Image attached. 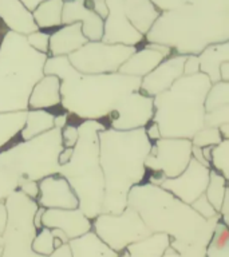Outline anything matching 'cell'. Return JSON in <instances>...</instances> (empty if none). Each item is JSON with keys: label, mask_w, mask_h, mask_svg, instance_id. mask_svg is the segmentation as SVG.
Listing matches in <instances>:
<instances>
[{"label": "cell", "mask_w": 229, "mask_h": 257, "mask_svg": "<svg viewBox=\"0 0 229 257\" xmlns=\"http://www.w3.org/2000/svg\"><path fill=\"white\" fill-rule=\"evenodd\" d=\"M173 54L172 48L157 43H144V47L137 48L134 54L125 60L118 70L120 74L136 78H144L152 72L158 64Z\"/></svg>", "instance_id": "18"}, {"label": "cell", "mask_w": 229, "mask_h": 257, "mask_svg": "<svg viewBox=\"0 0 229 257\" xmlns=\"http://www.w3.org/2000/svg\"><path fill=\"white\" fill-rule=\"evenodd\" d=\"M72 156V148H63V150L60 152L59 157H58V162H59V166L60 165H64L67 164L70 158Z\"/></svg>", "instance_id": "54"}, {"label": "cell", "mask_w": 229, "mask_h": 257, "mask_svg": "<svg viewBox=\"0 0 229 257\" xmlns=\"http://www.w3.org/2000/svg\"><path fill=\"white\" fill-rule=\"evenodd\" d=\"M200 63V72L208 76L210 83L220 82V66L229 62V40L222 43H213L205 47L197 55Z\"/></svg>", "instance_id": "25"}, {"label": "cell", "mask_w": 229, "mask_h": 257, "mask_svg": "<svg viewBox=\"0 0 229 257\" xmlns=\"http://www.w3.org/2000/svg\"><path fill=\"white\" fill-rule=\"evenodd\" d=\"M19 180V174L0 158V201H4L10 194L18 190Z\"/></svg>", "instance_id": "35"}, {"label": "cell", "mask_w": 229, "mask_h": 257, "mask_svg": "<svg viewBox=\"0 0 229 257\" xmlns=\"http://www.w3.org/2000/svg\"><path fill=\"white\" fill-rule=\"evenodd\" d=\"M91 230L117 253H122L128 245L152 234L140 214L129 205L120 214H98L91 221Z\"/></svg>", "instance_id": "11"}, {"label": "cell", "mask_w": 229, "mask_h": 257, "mask_svg": "<svg viewBox=\"0 0 229 257\" xmlns=\"http://www.w3.org/2000/svg\"><path fill=\"white\" fill-rule=\"evenodd\" d=\"M63 0H44L36 6L32 11V18L35 20L39 30H51L59 28L62 23V11H63Z\"/></svg>", "instance_id": "29"}, {"label": "cell", "mask_w": 229, "mask_h": 257, "mask_svg": "<svg viewBox=\"0 0 229 257\" xmlns=\"http://www.w3.org/2000/svg\"><path fill=\"white\" fill-rule=\"evenodd\" d=\"M190 206H192L201 217H204L206 220L213 218V217H216L217 214H218V213L214 210V208H213L212 205H210L208 198L205 197V194H201L196 201H193L192 204H190Z\"/></svg>", "instance_id": "42"}, {"label": "cell", "mask_w": 229, "mask_h": 257, "mask_svg": "<svg viewBox=\"0 0 229 257\" xmlns=\"http://www.w3.org/2000/svg\"><path fill=\"white\" fill-rule=\"evenodd\" d=\"M170 246L176 249L180 257H206L205 256V249L206 246L198 244H186L181 241L170 240Z\"/></svg>", "instance_id": "38"}, {"label": "cell", "mask_w": 229, "mask_h": 257, "mask_svg": "<svg viewBox=\"0 0 229 257\" xmlns=\"http://www.w3.org/2000/svg\"><path fill=\"white\" fill-rule=\"evenodd\" d=\"M228 189V180L222 174L210 169L208 186L205 189L204 194L217 213L220 212L221 204H222L225 193Z\"/></svg>", "instance_id": "32"}, {"label": "cell", "mask_w": 229, "mask_h": 257, "mask_svg": "<svg viewBox=\"0 0 229 257\" xmlns=\"http://www.w3.org/2000/svg\"><path fill=\"white\" fill-rule=\"evenodd\" d=\"M229 106V82H216L212 83L206 92L204 100L205 112L213 111L217 108Z\"/></svg>", "instance_id": "33"}, {"label": "cell", "mask_w": 229, "mask_h": 257, "mask_svg": "<svg viewBox=\"0 0 229 257\" xmlns=\"http://www.w3.org/2000/svg\"><path fill=\"white\" fill-rule=\"evenodd\" d=\"M20 2H22V3H23L24 6H26V7L32 12L36 8V6L42 3V2H44V0H20Z\"/></svg>", "instance_id": "57"}, {"label": "cell", "mask_w": 229, "mask_h": 257, "mask_svg": "<svg viewBox=\"0 0 229 257\" xmlns=\"http://www.w3.org/2000/svg\"><path fill=\"white\" fill-rule=\"evenodd\" d=\"M68 246L72 257H120V253L108 248L92 230L70 240Z\"/></svg>", "instance_id": "26"}, {"label": "cell", "mask_w": 229, "mask_h": 257, "mask_svg": "<svg viewBox=\"0 0 229 257\" xmlns=\"http://www.w3.org/2000/svg\"><path fill=\"white\" fill-rule=\"evenodd\" d=\"M54 236H52L51 229L42 228L36 232V236L32 241V250L40 256H50L54 252Z\"/></svg>", "instance_id": "36"}, {"label": "cell", "mask_w": 229, "mask_h": 257, "mask_svg": "<svg viewBox=\"0 0 229 257\" xmlns=\"http://www.w3.org/2000/svg\"><path fill=\"white\" fill-rule=\"evenodd\" d=\"M47 55L28 44L26 36L8 31L0 42V112L28 110V98L44 75Z\"/></svg>", "instance_id": "7"}, {"label": "cell", "mask_w": 229, "mask_h": 257, "mask_svg": "<svg viewBox=\"0 0 229 257\" xmlns=\"http://www.w3.org/2000/svg\"><path fill=\"white\" fill-rule=\"evenodd\" d=\"M28 44L38 52L46 54L48 56V44H50V34L42 30H38L35 32H31L26 36Z\"/></svg>", "instance_id": "39"}, {"label": "cell", "mask_w": 229, "mask_h": 257, "mask_svg": "<svg viewBox=\"0 0 229 257\" xmlns=\"http://www.w3.org/2000/svg\"><path fill=\"white\" fill-rule=\"evenodd\" d=\"M220 220L224 222L225 225H229V189L225 193L224 200H222V204H221L220 208Z\"/></svg>", "instance_id": "47"}, {"label": "cell", "mask_w": 229, "mask_h": 257, "mask_svg": "<svg viewBox=\"0 0 229 257\" xmlns=\"http://www.w3.org/2000/svg\"><path fill=\"white\" fill-rule=\"evenodd\" d=\"M62 150L60 128L54 127L31 140L15 141L0 152V158L6 161L20 178L39 182L44 177L58 173V157Z\"/></svg>", "instance_id": "8"}, {"label": "cell", "mask_w": 229, "mask_h": 257, "mask_svg": "<svg viewBox=\"0 0 229 257\" xmlns=\"http://www.w3.org/2000/svg\"><path fill=\"white\" fill-rule=\"evenodd\" d=\"M192 142L186 138H160L152 142V150L145 160L146 182L158 185L165 178H174L184 172L192 160Z\"/></svg>", "instance_id": "10"}, {"label": "cell", "mask_w": 229, "mask_h": 257, "mask_svg": "<svg viewBox=\"0 0 229 257\" xmlns=\"http://www.w3.org/2000/svg\"><path fill=\"white\" fill-rule=\"evenodd\" d=\"M99 164L104 180L102 213L120 214L128 206L133 186L148 176L145 160L152 150V141L144 128L120 132L106 127L98 133Z\"/></svg>", "instance_id": "2"}, {"label": "cell", "mask_w": 229, "mask_h": 257, "mask_svg": "<svg viewBox=\"0 0 229 257\" xmlns=\"http://www.w3.org/2000/svg\"><path fill=\"white\" fill-rule=\"evenodd\" d=\"M80 120H68V123L60 130V136H62V145L63 148H74L79 137V132H78V124Z\"/></svg>", "instance_id": "41"}, {"label": "cell", "mask_w": 229, "mask_h": 257, "mask_svg": "<svg viewBox=\"0 0 229 257\" xmlns=\"http://www.w3.org/2000/svg\"><path fill=\"white\" fill-rule=\"evenodd\" d=\"M222 141L220 132L217 127H208L205 126L190 138L193 146L198 148H206V146H216Z\"/></svg>", "instance_id": "37"}, {"label": "cell", "mask_w": 229, "mask_h": 257, "mask_svg": "<svg viewBox=\"0 0 229 257\" xmlns=\"http://www.w3.org/2000/svg\"><path fill=\"white\" fill-rule=\"evenodd\" d=\"M192 158L193 160H196L197 162H200L201 165H204V166H208L210 168V165L205 161L204 156H202V148H198V146H192Z\"/></svg>", "instance_id": "51"}, {"label": "cell", "mask_w": 229, "mask_h": 257, "mask_svg": "<svg viewBox=\"0 0 229 257\" xmlns=\"http://www.w3.org/2000/svg\"><path fill=\"white\" fill-rule=\"evenodd\" d=\"M47 257H72L71 249H70L68 244H62L60 246L54 249V252Z\"/></svg>", "instance_id": "50"}, {"label": "cell", "mask_w": 229, "mask_h": 257, "mask_svg": "<svg viewBox=\"0 0 229 257\" xmlns=\"http://www.w3.org/2000/svg\"><path fill=\"white\" fill-rule=\"evenodd\" d=\"M63 2H70V0H63Z\"/></svg>", "instance_id": "62"}, {"label": "cell", "mask_w": 229, "mask_h": 257, "mask_svg": "<svg viewBox=\"0 0 229 257\" xmlns=\"http://www.w3.org/2000/svg\"><path fill=\"white\" fill-rule=\"evenodd\" d=\"M0 202H2V201H0Z\"/></svg>", "instance_id": "63"}, {"label": "cell", "mask_w": 229, "mask_h": 257, "mask_svg": "<svg viewBox=\"0 0 229 257\" xmlns=\"http://www.w3.org/2000/svg\"><path fill=\"white\" fill-rule=\"evenodd\" d=\"M154 7L161 12L170 11V10H174V8L180 7L181 4L184 3L185 0H150Z\"/></svg>", "instance_id": "45"}, {"label": "cell", "mask_w": 229, "mask_h": 257, "mask_svg": "<svg viewBox=\"0 0 229 257\" xmlns=\"http://www.w3.org/2000/svg\"><path fill=\"white\" fill-rule=\"evenodd\" d=\"M134 46L87 42L68 55L72 67L82 74H112L118 72L129 56L137 51Z\"/></svg>", "instance_id": "12"}, {"label": "cell", "mask_w": 229, "mask_h": 257, "mask_svg": "<svg viewBox=\"0 0 229 257\" xmlns=\"http://www.w3.org/2000/svg\"><path fill=\"white\" fill-rule=\"evenodd\" d=\"M44 210H46V208L38 205V209H36L35 214H34V225H35L36 230H39V229L43 228V225H42V216H43Z\"/></svg>", "instance_id": "53"}, {"label": "cell", "mask_w": 229, "mask_h": 257, "mask_svg": "<svg viewBox=\"0 0 229 257\" xmlns=\"http://www.w3.org/2000/svg\"><path fill=\"white\" fill-rule=\"evenodd\" d=\"M0 20L8 31L24 36L39 30L32 12L20 0H0Z\"/></svg>", "instance_id": "21"}, {"label": "cell", "mask_w": 229, "mask_h": 257, "mask_svg": "<svg viewBox=\"0 0 229 257\" xmlns=\"http://www.w3.org/2000/svg\"><path fill=\"white\" fill-rule=\"evenodd\" d=\"M206 257H229V230L228 225H225L222 221H218L216 228L213 230V234L209 240L206 249H205Z\"/></svg>", "instance_id": "31"}, {"label": "cell", "mask_w": 229, "mask_h": 257, "mask_svg": "<svg viewBox=\"0 0 229 257\" xmlns=\"http://www.w3.org/2000/svg\"><path fill=\"white\" fill-rule=\"evenodd\" d=\"M51 233L52 236L56 237V238H59L63 244H68V237L66 236V233L63 232V230H60V229H51Z\"/></svg>", "instance_id": "56"}, {"label": "cell", "mask_w": 229, "mask_h": 257, "mask_svg": "<svg viewBox=\"0 0 229 257\" xmlns=\"http://www.w3.org/2000/svg\"><path fill=\"white\" fill-rule=\"evenodd\" d=\"M7 209V224L3 232L4 248L2 257H46L32 250V241L36 236L34 225L38 204L20 190L4 200Z\"/></svg>", "instance_id": "9"}, {"label": "cell", "mask_w": 229, "mask_h": 257, "mask_svg": "<svg viewBox=\"0 0 229 257\" xmlns=\"http://www.w3.org/2000/svg\"><path fill=\"white\" fill-rule=\"evenodd\" d=\"M170 245V237L165 233H152L142 240L128 245L120 257H162Z\"/></svg>", "instance_id": "27"}, {"label": "cell", "mask_w": 229, "mask_h": 257, "mask_svg": "<svg viewBox=\"0 0 229 257\" xmlns=\"http://www.w3.org/2000/svg\"><path fill=\"white\" fill-rule=\"evenodd\" d=\"M200 72V63L197 55H186L184 63V75H196Z\"/></svg>", "instance_id": "44"}, {"label": "cell", "mask_w": 229, "mask_h": 257, "mask_svg": "<svg viewBox=\"0 0 229 257\" xmlns=\"http://www.w3.org/2000/svg\"><path fill=\"white\" fill-rule=\"evenodd\" d=\"M141 78L112 74H82L75 68L60 79V108L79 120H103L129 92L140 90Z\"/></svg>", "instance_id": "4"}, {"label": "cell", "mask_w": 229, "mask_h": 257, "mask_svg": "<svg viewBox=\"0 0 229 257\" xmlns=\"http://www.w3.org/2000/svg\"><path fill=\"white\" fill-rule=\"evenodd\" d=\"M42 225L44 228L63 230L68 240L91 230V220L84 216L79 208L46 209L42 216Z\"/></svg>", "instance_id": "19"}, {"label": "cell", "mask_w": 229, "mask_h": 257, "mask_svg": "<svg viewBox=\"0 0 229 257\" xmlns=\"http://www.w3.org/2000/svg\"><path fill=\"white\" fill-rule=\"evenodd\" d=\"M60 79L55 75H43L32 88L28 98V108L52 110L60 107Z\"/></svg>", "instance_id": "23"}, {"label": "cell", "mask_w": 229, "mask_h": 257, "mask_svg": "<svg viewBox=\"0 0 229 257\" xmlns=\"http://www.w3.org/2000/svg\"><path fill=\"white\" fill-rule=\"evenodd\" d=\"M106 4L108 12L103 20V35L100 42L134 47L145 43V36L133 27L125 15L124 0H106Z\"/></svg>", "instance_id": "15"}, {"label": "cell", "mask_w": 229, "mask_h": 257, "mask_svg": "<svg viewBox=\"0 0 229 257\" xmlns=\"http://www.w3.org/2000/svg\"><path fill=\"white\" fill-rule=\"evenodd\" d=\"M212 83L205 74L182 75L166 91L153 96V122L162 138L190 140L204 124V100Z\"/></svg>", "instance_id": "5"}, {"label": "cell", "mask_w": 229, "mask_h": 257, "mask_svg": "<svg viewBox=\"0 0 229 257\" xmlns=\"http://www.w3.org/2000/svg\"><path fill=\"white\" fill-rule=\"evenodd\" d=\"M54 115L55 114L51 110H43V108L31 110V108H28L23 127L19 133V140H31L34 137L40 136V134L54 128Z\"/></svg>", "instance_id": "28"}, {"label": "cell", "mask_w": 229, "mask_h": 257, "mask_svg": "<svg viewBox=\"0 0 229 257\" xmlns=\"http://www.w3.org/2000/svg\"><path fill=\"white\" fill-rule=\"evenodd\" d=\"M128 205L140 214L150 232L165 233L170 240L186 244L206 246L220 221V214L206 220L189 204L146 181L130 189Z\"/></svg>", "instance_id": "3"}, {"label": "cell", "mask_w": 229, "mask_h": 257, "mask_svg": "<svg viewBox=\"0 0 229 257\" xmlns=\"http://www.w3.org/2000/svg\"><path fill=\"white\" fill-rule=\"evenodd\" d=\"M87 42V38L82 32V24L79 22L63 24L50 34L48 56H68Z\"/></svg>", "instance_id": "22"}, {"label": "cell", "mask_w": 229, "mask_h": 257, "mask_svg": "<svg viewBox=\"0 0 229 257\" xmlns=\"http://www.w3.org/2000/svg\"><path fill=\"white\" fill-rule=\"evenodd\" d=\"M220 79L222 82H229V62H224L220 66Z\"/></svg>", "instance_id": "55"}, {"label": "cell", "mask_w": 229, "mask_h": 257, "mask_svg": "<svg viewBox=\"0 0 229 257\" xmlns=\"http://www.w3.org/2000/svg\"><path fill=\"white\" fill-rule=\"evenodd\" d=\"M79 22L82 32L88 42H98L103 35V19L98 16L91 8L87 7L86 0L64 2L62 11V23L71 24Z\"/></svg>", "instance_id": "20"}, {"label": "cell", "mask_w": 229, "mask_h": 257, "mask_svg": "<svg viewBox=\"0 0 229 257\" xmlns=\"http://www.w3.org/2000/svg\"><path fill=\"white\" fill-rule=\"evenodd\" d=\"M209 173L210 168L192 158L184 172L174 178H165L160 186L182 202L190 205L205 193L209 182Z\"/></svg>", "instance_id": "14"}, {"label": "cell", "mask_w": 229, "mask_h": 257, "mask_svg": "<svg viewBox=\"0 0 229 257\" xmlns=\"http://www.w3.org/2000/svg\"><path fill=\"white\" fill-rule=\"evenodd\" d=\"M210 169L222 174L229 181V140H222L212 148Z\"/></svg>", "instance_id": "34"}, {"label": "cell", "mask_w": 229, "mask_h": 257, "mask_svg": "<svg viewBox=\"0 0 229 257\" xmlns=\"http://www.w3.org/2000/svg\"><path fill=\"white\" fill-rule=\"evenodd\" d=\"M222 123H229V106L205 112L204 124L208 127H218Z\"/></svg>", "instance_id": "40"}, {"label": "cell", "mask_w": 229, "mask_h": 257, "mask_svg": "<svg viewBox=\"0 0 229 257\" xmlns=\"http://www.w3.org/2000/svg\"><path fill=\"white\" fill-rule=\"evenodd\" d=\"M36 204L46 209H75L78 198L67 180L60 174H51L39 181Z\"/></svg>", "instance_id": "17"}, {"label": "cell", "mask_w": 229, "mask_h": 257, "mask_svg": "<svg viewBox=\"0 0 229 257\" xmlns=\"http://www.w3.org/2000/svg\"><path fill=\"white\" fill-rule=\"evenodd\" d=\"M90 2V7L96 15L100 16L102 19H106L107 16V4H106V0H88Z\"/></svg>", "instance_id": "46"}, {"label": "cell", "mask_w": 229, "mask_h": 257, "mask_svg": "<svg viewBox=\"0 0 229 257\" xmlns=\"http://www.w3.org/2000/svg\"><path fill=\"white\" fill-rule=\"evenodd\" d=\"M145 133H146V136H148V138L152 141V142L162 138V137H161L160 128H158V124H157L156 122H153V120L150 123H148L145 126Z\"/></svg>", "instance_id": "48"}, {"label": "cell", "mask_w": 229, "mask_h": 257, "mask_svg": "<svg viewBox=\"0 0 229 257\" xmlns=\"http://www.w3.org/2000/svg\"><path fill=\"white\" fill-rule=\"evenodd\" d=\"M3 248H4V241H3V236L0 234V257L3 254Z\"/></svg>", "instance_id": "61"}, {"label": "cell", "mask_w": 229, "mask_h": 257, "mask_svg": "<svg viewBox=\"0 0 229 257\" xmlns=\"http://www.w3.org/2000/svg\"><path fill=\"white\" fill-rule=\"evenodd\" d=\"M102 120H80L79 137L67 164L60 165L58 174L64 177L78 198V208L90 220L102 213L104 180L99 164L98 133L104 130Z\"/></svg>", "instance_id": "6"}, {"label": "cell", "mask_w": 229, "mask_h": 257, "mask_svg": "<svg viewBox=\"0 0 229 257\" xmlns=\"http://www.w3.org/2000/svg\"><path fill=\"white\" fill-rule=\"evenodd\" d=\"M162 257H180V254H178V252H177L176 249H173L170 245H169L168 248H166V250L164 252V254H162Z\"/></svg>", "instance_id": "59"}, {"label": "cell", "mask_w": 229, "mask_h": 257, "mask_svg": "<svg viewBox=\"0 0 229 257\" xmlns=\"http://www.w3.org/2000/svg\"><path fill=\"white\" fill-rule=\"evenodd\" d=\"M186 55L172 54L164 59L148 75L141 78L140 91L149 96H156L170 88L178 78L184 75V63Z\"/></svg>", "instance_id": "16"}, {"label": "cell", "mask_w": 229, "mask_h": 257, "mask_svg": "<svg viewBox=\"0 0 229 257\" xmlns=\"http://www.w3.org/2000/svg\"><path fill=\"white\" fill-rule=\"evenodd\" d=\"M68 120H70V114L67 111L63 110V112H58L54 115V127L62 130L68 123Z\"/></svg>", "instance_id": "49"}, {"label": "cell", "mask_w": 229, "mask_h": 257, "mask_svg": "<svg viewBox=\"0 0 229 257\" xmlns=\"http://www.w3.org/2000/svg\"><path fill=\"white\" fill-rule=\"evenodd\" d=\"M153 114V96L137 90L125 95L102 122L106 124V127L128 132L144 128L152 122Z\"/></svg>", "instance_id": "13"}, {"label": "cell", "mask_w": 229, "mask_h": 257, "mask_svg": "<svg viewBox=\"0 0 229 257\" xmlns=\"http://www.w3.org/2000/svg\"><path fill=\"white\" fill-rule=\"evenodd\" d=\"M7 32H8L7 27H6V26L3 24V22L0 20V42H2V39H3L4 35H6Z\"/></svg>", "instance_id": "60"}, {"label": "cell", "mask_w": 229, "mask_h": 257, "mask_svg": "<svg viewBox=\"0 0 229 257\" xmlns=\"http://www.w3.org/2000/svg\"><path fill=\"white\" fill-rule=\"evenodd\" d=\"M18 190L24 193L26 196L32 198V200H36L38 194H39V182L34 180H28V178H20Z\"/></svg>", "instance_id": "43"}, {"label": "cell", "mask_w": 229, "mask_h": 257, "mask_svg": "<svg viewBox=\"0 0 229 257\" xmlns=\"http://www.w3.org/2000/svg\"><path fill=\"white\" fill-rule=\"evenodd\" d=\"M124 10L133 27L144 36L161 15L150 0H124Z\"/></svg>", "instance_id": "24"}, {"label": "cell", "mask_w": 229, "mask_h": 257, "mask_svg": "<svg viewBox=\"0 0 229 257\" xmlns=\"http://www.w3.org/2000/svg\"><path fill=\"white\" fill-rule=\"evenodd\" d=\"M229 40V0H185L161 12L145 35V43L172 48L178 55H198L213 43Z\"/></svg>", "instance_id": "1"}, {"label": "cell", "mask_w": 229, "mask_h": 257, "mask_svg": "<svg viewBox=\"0 0 229 257\" xmlns=\"http://www.w3.org/2000/svg\"><path fill=\"white\" fill-rule=\"evenodd\" d=\"M27 110L0 112V152L19 140V133L26 120Z\"/></svg>", "instance_id": "30"}, {"label": "cell", "mask_w": 229, "mask_h": 257, "mask_svg": "<svg viewBox=\"0 0 229 257\" xmlns=\"http://www.w3.org/2000/svg\"><path fill=\"white\" fill-rule=\"evenodd\" d=\"M218 132H220L222 140H229V123H222L218 126Z\"/></svg>", "instance_id": "58"}, {"label": "cell", "mask_w": 229, "mask_h": 257, "mask_svg": "<svg viewBox=\"0 0 229 257\" xmlns=\"http://www.w3.org/2000/svg\"><path fill=\"white\" fill-rule=\"evenodd\" d=\"M6 224H7V209H6L4 201H2L0 202V234H3Z\"/></svg>", "instance_id": "52"}]
</instances>
